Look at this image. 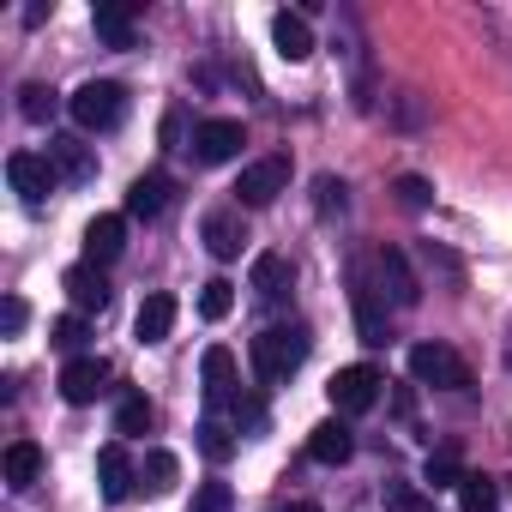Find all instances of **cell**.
<instances>
[{
	"label": "cell",
	"instance_id": "obj_19",
	"mask_svg": "<svg viewBox=\"0 0 512 512\" xmlns=\"http://www.w3.org/2000/svg\"><path fill=\"white\" fill-rule=\"evenodd\" d=\"M43 157L55 163L61 181H91V175H97V157H91V145H79V139H49Z\"/></svg>",
	"mask_w": 512,
	"mask_h": 512
},
{
	"label": "cell",
	"instance_id": "obj_7",
	"mask_svg": "<svg viewBox=\"0 0 512 512\" xmlns=\"http://www.w3.org/2000/svg\"><path fill=\"white\" fill-rule=\"evenodd\" d=\"M241 145H247V133H241V121H229V115L193 127V157H199V163H235Z\"/></svg>",
	"mask_w": 512,
	"mask_h": 512
},
{
	"label": "cell",
	"instance_id": "obj_24",
	"mask_svg": "<svg viewBox=\"0 0 512 512\" xmlns=\"http://www.w3.org/2000/svg\"><path fill=\"white\" fill-rule=\"evenodd\" d=\"M356 326H362V344H386V314L374 308L368 284H356Z\"/></svg>",
	"mask_w": 512,
	"mask_h": 512
},
{
	"label": "cell",
	"instance_id": "obj_33",
	"mask_svg": "<svg viewBox=\"0 0 512 512\" xmlns=\"http://www.w3.org/2000/svg\"><path fill=\"white\" fill-rule=\"evenodd\" d=\"M386 500H392V512H434V500H428V494H416L410 482H398Z\"/></svg>",
	"mask_w": 512,
	"mask_h": 512
},
{
	"label": "cell",
	"instance_id": "obj_21",
	"mask_svg": "<svg viewBox=\"0 0 512 512\" xmlns=\"http://www.w3.org/2000/svg\"><path fill=\"white\" fill-rule=\"evenodd\" d=\"M350 452H356V440H350L344 422H320V428L308 434V458H314V464H350Z\"/></svg>",
	"mask_w": 512,
	"mask_h": 512
},
{
	"label": "cell",
	"instance_id": "obj_14",
	"mask_svg": "<svg viewBox=\"0 0 512 512\" xmlns=\"http://www.w3.org/2000/svg\"><path fill=\"white\" fill-rule=\"evenodd\" d=\"M175 199V181L163 175V169H151V175H139L133 187H127V217H163V205Z\"/></svg>",
	"mask_w": 512,
	"mask_h": 512
},
{
	"label": "cell",
	"instance_id": "obj_35",
	"mask_svg": "<svg viewBox=\"0 0 512 512\" xmlns=\"http://www.w3.org/2000/svg\"><path fill=\"white\" fill-rule=\"evenodd\" d=\"M25 314H31V308H25L19 296H7V308H0V332H7V338H19V332H25Z\"/></svg>",
	"mask_w": 512,
	"mask_h": 512
},
{
	"label": "cell",
	"instance_id": "obj_18",
	"mask_svg": "<svg viewBox=\"0 0 512 512\" xmlns=\"http://www.w3.org/2000/svg\"><path fill=\"white\" fill-rule=\"evenodd\" d=\"M199 380H205V398L211 404H235L241 392H235V356L217 344V350H205V362H199Z\"/></svg>",
	"mask_w": 512,
	"mask_h": 512
},
{
	"label": "cell",
	"instance_id": "obj_22",
	"mask_svg": "<svg viewBox=\"0 0 512 512\" xmlns=\"http://www.w3.org/2000/svg\"><path fill=\"white\" fill-rule=\"evenodd\" d=\"M43 476V446H31V440H19V446H7V488H31Z\"/></svg>",
	"mask_w": 512,
	"mask_h": 512
},
{
	"label": "cell",
	"instance_id": "obj_8",
	"mask_svg": "<svg viewBox=\"0 0 512 512\" xmlns=\"http://www.w3.org/2000/svg\"><path fill=\"white\" fill-rule=\"evenodd\" d=\"M199 235H205V247H211V260H241V247H247L241 205H217V211H205Z\"/></svg>",
	"mask_w": 512,
	"mask_h": 512
},
{
	"label": "cell",
	"instance_id": "obj_32",
	"mask_svg": "<svg viewBox=\"0 0 512 512\" xmlns=\"http://www.w3.org/2000/svg\"><path fill=\"white\" fill-rule=\"evenodd\" d=\"M19 97H25V103H19V109H25V121H49V109H55V91H43V85H25Z\"/></svg>",
	"mask_w": 512,
	"mask_h": 512
},
{
	"label": "cell",
	"instance_id": "obj_5",
	"mask_svg": "<svg viewBox=\"0 0 512 512\" xmlns=\"http://www.w3.org/2000/svg\"><path fill=\"white\" fill-rule=\"evenodd\" d=\"M380 386H386V380H380V368L356 362V368H338L326 392H332V410H338V416H362V410H374V404H380Z\"/></svg>",
	"mask_w": 512,
	"mask_h": 512
},
{
	"label": "cell",
	"instance_id": "obj_16",
	"mask_svg": "<svg viewBox=\"0 0 512 512\" xmlns=\"http://www.w3.org/2000/svg\"><path fill=\"white\" fill-rule=\"evenodd\" d=\"M91 31H97L109 49H133V43H139L133 13H127V7H115V0H97V7H91Z\"/></svg>",
	"mask_w": 512,
	"mask_h": 512
},
{
	"label": "cell",
	"instance_id": "obj_31",
	"mask_svg": "<svg viewBox=\"0 0 512 512\" xmlns=\"http://www.w3.org/2000/svg\"><path fill=\"white\" fill-rule=\"evenodd\" d=\"M392 193H398V205H404V211H428V205H434V187H428L422 175H398V181H392Z\"/></svg>",
	"mask_w": 512,
	"mask_h": 512
},
{
	"label": "cell",
	"instance_id": "obj_25",
	"mask_svg": "<svg viewBox=\"0 0 512 512\" xmlns=\"http://www.w3.org/2000/svg\"><path fill=\"white\" fill-rule=\"evenodd\" d=\"M157 422V410H151V398H139V392H127L121 398V410H115V434H145Z\"/></svg>",
	"mask_w": 512,
	"mask_h": 512
},
{
	"label": "cell",
	"instance_id": "obj_1",
	"mask_svg": "<svg viewBox=\"0 0 512 512\" xmlns=\"http://www.w3.org/2000/svg\"><path fill=\"white\" fill-rule=\"evenodd\" d=\"M308 350H314L308 326H266L260 338L247 344V362H253V374H260L266 386H284V380L308 362Z\"/></svg>",
	"mask_w": 512,
	"mask_h": 512
},
{
	"label": "cell",
	"instance_id": "obj_34",
	"mask_svg": "<svg viewBox=\"0 0 512 512\" xmlns=\"http://www.w3.org/2000/svg\"><path fill=\"white\" fill-rule=\"evenodd\" d=\"M229 416H235V428H266V404L260 398H235Z\"/></svg>",
	"mask_w": 512,
	"mask_h": 512
},
{
	"label": "cell",
	"instance_id": "obj_12",
	"mask_svg": "<svg viewBox=\"0 0 512 512\" xmlns=\"http://www.w3.org/2000/svg\"><path fill=\"white\" fill-rule=\"evenodd\" d=\"M290 290H296V266L284 253H260V260H253V296L266 308H278V302H290Z\"/></svg>",
	"mask_w": 512,
	"mask_h": 512
},
{
	"label": "cell",
	"instance_id": "obj_15",
	"mask_svg": "<svg viewBox=\"0 0 512 512\" xmlns=\"http://www.w3.org/2000/svg\"><path fill=\"white\" fill-rule=\"evenodd\" d=\"M121 247H127V217H91V229H85V260L91 266H109V260H121Z\"/></svg>",
	"mask_w": 512,
	"mask_h": 512
},
{
	"label": "cell",
	"instance_id": "obj_2",
	"mask_svg": "<svg viewBox=\"0 0 512 512\" xmlns=\"http://www.w3.org/2000/svg\"><path fill=\"white\" fill-rule=\"evenodd\" d=\"M67 115L85 127V133H109L127 121V91L115 79H85L73 97H67Z\"/></svg>",
	"mask_w": 512,
	"mask_h": 512
},
{
	"label": "cell",
	"instance_id": "obj_29",
	"mask_svg": "<svg viewBox=\"0 0 512 512\" xmlns=\"http://www.w3.org/2000/svg\"><path fill=\"white\" fill-rule=\"evenodd\" d=\"M199 452L223 464V458L235 452V434H229V422H217V416H211V422H199Z\"/></svg>",
	"mask_w": 512,
	"mask_h": 512
},
{
	"label": "cell",
	"instance_id": "obj_38",
	"mask_svg": "<svg viewBox=\"0 0 512 512\" xmlns=\"http://www.w3.org/2000/svg\"><path fill=\"white\" fill-rule=\"evenodd\" d=\"M284 512H320V506H314V500H290Z\"/></svg>",
	"mask_w": 512,
	"mask_h": 512
},
{
	"label": "cell",
	"instance_id": "obj_4",
	"mask_svg": "<svg viewBox=\"0 0 512 512\" xmlns=\"http://www.w3.org/2000/svg\"><path fill=\"white\" fill-rule=\"evenodd\" d=\"M278 193H290V157H260V163H247L241 181H235V205H247V211L272 205Z\"/></svg>",
	"mask_w": 512,
	"mask_h": 512
},
{
	"label": "cell",
	"instance_id": "obj_11",
	"mask_svg": "<svg viewBox=\"0 0 512 512\" xmlns=\"http://www.w3.org/2000/svg\"><path fill=\"white\" fill-rule=\"evenodd\" d=\"M374 284H380V296L392 308H416V278H410V266H404L398 247H380L374 253Z\"/></svg>",
	"mask_w": 512,
	"mask_h": 512
},
{
	"label": "cell",
	"instance_id": "obj_23",
	"mask_svg": "<svg viewBox=\"0 0 512 512\" xmlns=\"http://www.w3.org/2000/svg\"><path fill=\"white\" fill-rule=\"evenodd\" d=\"M175 476H181L175 452H145V464H139V488H145V494H169Z\"/></svg>",
	"mask_w": 512,
	"mask_h": 512
},
{
	"label": "cell",
	"instance_id": "obj_27",
	"mask_svg": "<svg viewBox=\"0 0 512 512\" xmlns=\"http://www.w3.org/2000/svg\"><path fill=\"white\" fill-rule=\"evenodd\" d=\"M229 308H235V284H229V278H211V284L199 290V314H205V320H229Z\"/></svg>",
	"mask_w": 512,
	"mask_h": 512
},
{
	"label": "cell",
	"instance_id": "obj_28",
	"mask_svg": "<svg viewBox=\"0 0 512 512\" xmlns=\"http://www.w3.org/2000/svg\"><path fill=\"white\" fill-rule=\"evenodd\" d=\"M85 338H91V332H85V314H61V320L49 326V344H55V350H67V356H79V350H85Z\"/></svg>",
	"mask_w": 512,
	"mask_h": 512
},
{
	"label": "cell",
	"instance_id": "obj_9",
	"mask_svg": "<svg viewBox=\"0 0 512 512\" xmlns=\"http://www.w3.org/2000/svg\"><path fill=\"white\" fill-rule=\"evenodd\" d=\"M103 392H109V362L103 356H73L61 368V398L67 404H97Z\"/></svg>",
	"mask_w": 512,
	"mask_h": 512
},
{
	"label": "cell",
	"instance_id": "obj_17",
	"mask_svg": "<svg viewBox=\"0 0 512 512\" xmlns=\"http://www.w3.org/2000/svg\"><path fill=\"white\" fill-rule=\"evenodd\" d=\"M175 332V296H145L139 314H133V338L139 344H163Z\"/></svg>",
	"mask_w": 512,
	"mask_h": 512
},
{
	"label": "cell",
	"instance_id": "obj_26",
	"mask_svg": "<svg viewBox=\"0 0 512 512\" xmlns=\"http://www.w3.org/2000/svg\"><path fill=\"white\" fill-rule=\"evenodd\" d=\"M464 476H470V470H464L452 452H428V464H422V482H428V488H458Z\"/></svg>",
	"mask_w": 512,
	"mask_h": 512
},
{
	"label": "cell",
	"instance_id": "obj_36",
	"mask_svg": "<svg viewBox=\"0 0 512 512\" xmlns=\"http://www.w3.org/2000/svg\"><path fill=\"white\" fill-rule=\"evenodd\" d=\"M193 512H229V488H223V482H205V488H199V506H193Z\"/></svg>",
	"mask_w": 512,
	"mask_h": 512
},
{
	"label": "cell",
	"instance_id": "obj_10",
	"mask_svg": "<svg viewBox=\"0 0 512 512\" xmlns=\"http://www.w3.org/2000/svg\"><path fill=\"white\" fill-rule=\"evenodd\" d=\"M97 488H103L109 506H121V500L139 488V464L127 458V446H103V452H97Z\"/></svg>",
	"mask_w": 512,
	"mask_h": 512
},
{
	"label": "cell",
	"instance_id": "obj_30",
	"mask_svg": "<svg viewBox=\"0 0 512 512\" xmlns=\"http://www.w3.org/2000/svg\"><path fill=\"white\" fill-rule=\"evenodd\" d=\"M458 506H464V512H494V506H500V500H494V482H488V476H464V482H458Z\"/></svg>",
	"mask_w": 512,
	"mask_h": 512
},
{
	"label": "cell",
	"instance_id": "obj_3",
	"mask_svg": "<svg viewBox=\"0 0 512 512\" xmlns=\"http://www.w3.org/2000/svg\"><path fill=\"white\" fill-rule=\"evenodd\" d=\"M410 374L422 386H434V392H464L470 386V362L458 350H446V344H416L410 350Z\"/></svg>",
	"mask_w": 512,
	"mask_h": 512
},
{
	"label": "cell",
	"instance_id": "obj_20",
	"mask_svg": "<svg viewBox=\"0 0 512 512\" xmlns=\"http://www.w3.org/2000/svg\"><path fill=\"white\" fill-rule=\"evenodd\" d=\"M272 43H278L284 61H308V55H314V31H308L302 13H278V19H272Z\"/></svg>",
	"mask_w": 512,
	"mask_h": 512
},
{
	"label": "cell",
	"instance_id": "obj_13",
	"mask_svg": "<svg viewBox=\"0 0 512 512\" xmlns=\"http://www.w3.org/2000/svg\"><path fill=\"white\" fill-rule=\"evenodd\" d=\"M61 284H67V302H73V314H103V308H109V278H103L91 260H85V266H73Z\"/></svg>",
	"mask_w": 512,
	"mask_h": 512
},
{
	"label": "cell",
	"instance_id": "obj_6",
	"mask_svg": "<svg viewBox=\"0 0 512 512\" xmlns=\"http://www.w3.org/2000/svg\"><path fill=\"white\" fill-rule=\"evenodd\" d=\"M7 181H13V193H19L25 205H43V199L61 187L55 163H49V157H37V151H13V157H7Z\"/></svg>",
	"mask_w": 512,
	"mask_h": 512
},
{
	"label": "cell",
	"instance_id": "obj_37",
	"mask_svg": "<svg viewBox=\"0 0 512 512\" xmlns=\"http://www.w3.org/2000/svg\"><path fill=\"white\" fill-rule=\"evenodd\" d=\"M314 193H320V211H332V205L344 211V181H332V175H320V187H314Z\"/></svg>",
	"mask_w": 512,
	"mask_h": 512
}]
</instances>
